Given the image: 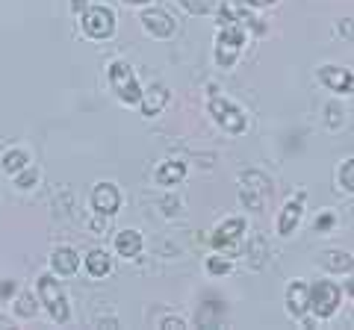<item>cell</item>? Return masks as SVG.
I'll list each match as a JSON object with an SVG mask.
<instances>
[{"label":"cell","mask_w":354,"mask_h":330,"mask_svg":"<svg viewBox=\"0 0 354 330\" xmlns=\"http://www.w3.org/2000/svg\"><path fill=\"white\" fill-rule=\"evenodd\" d=\"M186 177V165L183 162H174V159H165L157 174H153V180H157V186H177Z\"/></svg>","instance_id":"obj_17"},{"label":"cell","mask_w":354,"mask_h":330,"mask_svg":"<svg viewBox=\"0 0 354 330\" xmlns=\"http://www.w3.org/2000/svg\"><path fill=\"white\" fill-rule=\"evenodd\" d=\"M139 21H142V27H145L151 36H157V39L174 36V21H171L169 12H162V9H145Z\"/></svg>","instance_id":"obj_11"},{"label":"cell","mask_w":354,"mask_h":330,"mask_svg":"<svg viewBox=\"0 0 354 330\" xmlns=\"http://www.w3.org/2000/svg\"><path fill=\"white\" fill-rule=\"evenodd\" d=\"M109 269H113V262H109L106 251L95 248V251H88V254H86V271L92 274V278H106Z\"/></svg>","instance_id":"obj_18"},{"label":"cell","mask_w":354,"mask_h":330,"mask_svg":"<svg viewBox=\"0 0 354 330\" xmlns=\"http://www.w3.org/2000/svg\"><path fill=\"white\" fill-rule=\"evenodd\" d=\"M109 86H113V92L118 95V101H121V104L139 106L142 89H139L136 74L130 71V65H127V62H113V65H109Z\"/></svg>","instance_id":"obj_5"},{"label":"cell","mask_w":354,"mask_h":330,"mask_svg":"<svg viewBox=\"0 0 354 330\" xmlns=\"http://www.w3.org/2000/svg\"><path fill=\"white\" fill-rule=\"evenodd\" d=\"M286 313L292 318H301L307 313V283L304 280H292L286 289Z\"/></svg>","instance_id":"obj_14"},{"label":"cell","mask_w":354,"mask_h":330,"mask_svg":"<svg viewBox=\"0 0 354 330\" xmlns=\"http://www.w3.org/2000/svg\"><path fill=\"white\" fill-rule=\"evenodd\" d=\"M209 115H213L216 124L225 127L227 133H245L248 130V115L242 113L234 101H227V97H218V95L209 97Z\"/></svg>","instance_id":"obj_4"},{"label":"cell","mask_w":354,"mask_h":330,"mask_svg":"<svg viewBox=\"0 0 354 330\" xmlns=\"http://www.w3.org/2000/svg\"><path fill=\"white\" fill-rule=\"evenodd\" d=\"M15 292V280H0V301H6Z\"/></svg>","instance_id":"obj_28"},{"label":"cell","mask_w":354,"mask_h":330,"mask_svg":"<svg viewBox=\"0 0 354 330\" xmlns=\"http://www.w3.org/2000/svg\"><path fill=\"white\" fill-rule=\"evenodd\" d=\"M230 269L234 266H230V260H225V257H209L207 260V271L209 274H227Z\"/></svg>","instance_id":"obj_25"},{"label":"cell","mask_w":354,"mask_h":330,"mask_svg":"<svg viewBox=\"0 0 354 330\" xmlns=\"http://www.w3.org/2000/svg\"><path fill=\"white\" fill-rule=\"evenodd\" d=\"M272 195V183L266 180V174L260 171H248V174H242V204L248 206V210H263L266 206V197Z\"/></svg>","instance_id":"obj_7"},{"label":"cell","mask_w":354,"mask_h":330,"mask_svg":"<svg viewBox=\"0 0 354 330\" xmlns=\"http://www.w3.org/2000/svg\"><path fill=\"white\" fill-rule=\"evenodd\" d=\"M242 236H245V218H227L213 230V248L225 251V254H236Z\"/></svg>","instance_id":"obj_8"},{"label":"cell","mask_w":354,"mask_h":330,"mask_svg":"<svg viewBox=\"0 0 354 330\" xmlns=\"http://www.w3.org/2000/svg\"><path fill=\"white\" fill-rule=\"evenodd\" d=\"M242 45H245V27L242 24L221 27L218 39H216V62H218V68H234Z\"/></svg>","instance_id":"obj_2"},{"label":"cell","mask_w":354,"mask_h":330,"mask_svg":"<svg viewBox=\"0 0 354 330\" xmlns=\"http://www.w3.org/2000/svg\"><path fill=\"white\" fill-rule=\"evenodd\" d=\"M115 251L127 260L139 257L142 254V233L139 230H121V233L115 236Z\"/></svg>","instance_id":"obj_16"},{"label":"cell","mask_w":354,"mask_h":330,"mask_svg":"<svg viewBox=\"0 0 354 330\" xmlns=\"http://www.w3.org/2000/svg\"><path fill=\"white\" fill-rule=\"evenodd\" d=\"M339 304H342V292L337 283L319 280L313 286H307V310H313L316 318H330Z\"/></svg>","instance_id":"obj_1"},{"label":"cell","mask_w":354,"mask_h":330,"mask_svg":"<svg viewBox=\"0 0 354 330\" xmlns=\"http://www.w3.org/2000/svg\"><path fill=\"white\" fill-rule=\"evenodd\" d=\"M36 289H39V301L48 307V313L53 316V322H59V324L68 322V316H71L68 298H65V292L59 289V283L53 280V274H41L39 283H36Z\"/></svg>","instance_id":"obj_3"},{"label":"cell","mask_w":354,"mask_h":330,"mask_svg":"<svg viewBox=\"0 0 354 330\" xmlns=\"http://www.w3.org/2000/svg\"><path fill=\"white\" fill-rule=\"evenodd\" d=\"M15 313H18L21 318H32V316H36V298H32L30 292H24V295H21V298H18Z\"/></svg>","instance_id":"obj_23"},{"label":"cell","mask_w":354,"mask_h":330,"mask_svg":"<svg viewBox=\"0 0 354 330\" xmlns=\"http://www.w3.org/2000/svg\"><path fill=\"white\" fill-rule=\"evenodd\" d=\"M245 3H251V6H272V3H278V0H245Z\"/></svg>","instance_id":"obj_30"},{"label":"cell","mask_w":354,"mask_h":330,"mask_svg":"<svg viewBox=\"0 0 354 330\" xmlns=\"http://www.w3.org/2000/svg\"><path fill=\"white\" fill-rule=\"evenodd\" d=\"M319 80H322L330 92H337V95H351L354 74H351L348 68H339V65H322V68H319Z\"/></svg>","instance_id":"obj_9"},{"label":"cell","mask_w":354,"mask_h":330,"mask_svg":"<svg viewBox=\"0 0 354 330\" xmlns=\"http://www.w3.org/2000/svg\"><path fill=\"white\" fill-rule=\"evenodd\" d=\"M180 3L189 9L192 15H207V12H213L216 9V0H180Z\"/></svg>","instance_id":"obj_24"},{"label":"cell","mask_w":354,"mask_h":330,"mask_svg":"<svg viewBox=\"0 0 354 330\" xmlns=\"http://www.w3.org/2000/svg\"><path fill=\"white\" fill-rule=\"evenodd\" d=\"M50 269L57 274H62V278H68V274H74L80 269V257H77L74 248H57L50 254Z\"/></svg>","instance_id":"obj_15"},{"label":"cell","mask_w":354,"mask_h":330,"mask_svg":"<svg viewBox=\"0 0 354 330\" xmlns=\"http://www.w3.org/2000/svg\"><path fill=\"white\" fill-rule=\"evenodd\" d=\"M248 257H251V266L254 269L263 266V257H266V242H263V236H254L248 242Z\"/></svg>","instance_id":"obj_21"},{"label":"cell","mask_w":354,"mask_h":330,"mask_svg":"<svg viewBox=\"0 0 354 330\" xmlns=\"http://www.w3.org/2000/svg\"><path fill=\"white\" fill-rule=\"evenodd\" d=\"M165 104H169V89H165V86H151V89L142 92V97H139L142 115H148V118L160 115L165 109Z\"/></svg>","instance_id":"obj_13"},{"label":"cell","mask_w":354,"mask_h":330,"mask_svg":"<svg viewBox=\"0 0 354 330\" xmlns=\"http://www.w3.org/2000/svg\"><path fill=\"white\" fill-rule=\"evenodd\" d=\"M83 32L92 39H109L115 32V12L104 3L83 9Z\"/></svg>","instance_id":"obj_6"},{"label":"cell","mask_w":354,"mask_h":330,"mask_svg":"<svg viewBox=\"0 0 354 330\" xmlns=\"http://www.w3.org/2000/svg\"><path fill=\"white\" fill-rule=\"evenodd\" d=\"M162 327H165V330H183V327H186V322H183V318H165Z\"/></svg>","instance_id":"obj_29"},{"label":"cell","mask_w":354,"mask_h":330,"mask_svg":"<svg viewBox=\"0 0 354 330\" xmlns=\"http://www.w3.org/2000/svg\"><path fill=\"white\" fill-rule=\"evenodd\" d=\"M127 6H142V3H151V0H124Z\"/></svg>","instance_id":"obj_32"},{"label":"cell","mask_w":354,"mask_h":330,"mask_svg":"<svg viewBox=\"0 0 354 330\" xmlns=\"http://www.w3.org/2000/svg\"><path fill=\"white\" fill-rule=\"evenodd\" d=\"M330 227H334V215H330V213H325L322 218H316V230H319V233H325V230H330Z\"/></svg>","instance_id":"obj_27"},{"label":"cell","mask_w":354,"mask_h":330,"mask_svg":"<svg viewBox=\"0 0 354 330\" xmlns=\"http://www.w3.org/2000/svg\"><path fill=\"white\" fill-rule=\"evenodd\" d=\"M27 162H30V157H27L24 151H18V148L3 153V171L6 174H18L21 168H27Z\"/></svg>","instance_id":"obj_20"},{"label":"cell","mask_w":354,"mask_h":330,"mask_svg":"<svg viewBox=\"0 0 354 330\" xmlns=\"http://www.w3.org/2000/svg\"><path fill=\"white\" fill-rule=\"evenodd\" d=\"M71 9L74 12H80V9H86V0H71Z\"/></svg>","instance_id":"obj_31"},{"label":"cell","mask_w":354,"mask_h":330,"mask_svg":"<svg viewBox=\"0 0 354 330\" xmlns=\"http://www.w3.org/2000/svg\"><path fill=\"white\" fill-rule=\"evenodd\" d=\"M118 204H121V195L113 183H97L92 189V206L97 215H115L118 213Z\"/></svg>","instance_id":"obj_10"},{"label":"cell","mask_w":354,"mask_h":330,"mask_svg":"<svg viewBox=\"0 0 354 330\" xmlns=\"http://www.w3.org/2000/svg\"><path fill=\"white\" fill-rule=\"evenodd\" d=\"M301 215H304V195L286 201V206L281 210V218H278V233L281 236H292L295 227L301 224Z\"/></svg>","instance_id":"obj_12"},{"label":"cell","mask_w":354,"mask_h":330,"mask_svg":"<svg viewBox=\"0 0 354 330\" xmlns=\"http://www.w3.org/2000/svg\"><path fill=\"white\" fill-rule=\"evenodd\" d=\"M339 183H342V189H346V192H354V165H351V162H342V168H339Z\"/></svg>","instance_id":"obj_26"},{"label":"cell","mask_w":354,"mask_h":330,"mask_svg":"<svg viewBox=\"0 0 354 330\" xmlns=\"http://www.w3.org/2000/svg\"><path fill=\"white\" fill-rule=\"evenodd\" d=\"M12 177H15V186H18V189H30V186H36V183H39V171L27 165V168H21L18 174H12Z\"/></svg>","instance_id":"obj_22"},{"label":"cell","mask_w":354,"mask_h":330,"mask_svg":"<svg viewBox=\"0 0 354 330\" xmlns=\"http://www.w3.org/2000/svg\"><path fill=\"white\" fill-rule=\"evenodd\" d=\"M322 266L328 269V271H337V274H342V271H351V257L346 254V251H328V254L322 257Z\"/></svg>","instance_id":"obj_19"}]
</instances>
